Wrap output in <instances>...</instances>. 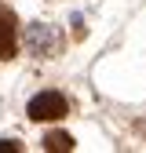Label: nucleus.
Masks as SVG:
<instances>
[{
    "mask_svg": "<svg viewBox=\"0 0 146 153\" xmlns=\"http://www.w3.org/2000/svg\"><path fill=\"white\" fill-rule=\"evenodd\" d=\"M22 48L33 59H59L62 48H66V36H62V29L55 22H40V18H36L22 33Z\"/></svg>",
    "mask_w": 146,
    "mask_h": 153,
    "instance_id": "f257e3e1",
    "label": "nucleus"
},
{
    "mask_svg": "<svg viewBox=\"0 0 146 153\" xmlns=\"http://www.w3.org/2000/svg\"><path fill=\"white\" fill-rule=\"evenodd\" d=\"M26 113H29V120H62L69 113V102H66L62 91H40L29 99Z\"/></svg>",
    "mask_w": 146,
    "mask_h": 153,
    "instance_id": "f03ea898",
    "label": "nucleus"
},
{
    "mask_svg": "<svg viewBox=\"0 0 146 153\" xmlns=\"http://www.w3.org/2000/svg\"><path fill=\"white\" fill-rule=\"evenodd\" d=\"M18 51V18L11 7H0V59H15Z\"/></svg>",
    "mask_w": 146,
    "mask_h": 153,
    "instance_id": "7ed1b4c3",
    "label": "nucleus"
},
{
    "mask_svg": "<svg viewBox=\"0 0 146 153\" xmlns=\"http://www.w3.org/2000/svg\"><path fill=\"white\" fill-rule=\"evenodd\" d=\"M44 149H51V153H69L73 149V135H66V131H51V135L44 139Z\"/></svg>",
    "mask_w": 146,
    "mask_h": 153,
    "instance_id": "20e7f679",
    "label": "nucleus"
},
{
    "mask_svg": "<svg viewBox=\"0 0 146 153\" xmlns=\"http://www.w3.org/2000/svg\"><path fill=\"white\" fill-rule=\"evenodd\" d=\"M0 149H18V142H7V139H0Z\"/></svg>",
    "mask_w": 146,
    "mask_h": 153,
    "instance_id": "39448f33",
    "label": "nucleus"
}]
</instances>
